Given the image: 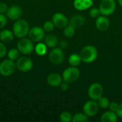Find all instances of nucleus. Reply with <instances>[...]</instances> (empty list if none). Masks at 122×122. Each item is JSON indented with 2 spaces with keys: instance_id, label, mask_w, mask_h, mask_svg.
I'll list each match as a JSON object with an SVG mask.
<instances>
[{
  "instance_id": "34",
  "label": "nucleus",
  "mask_w": 122,
  "mask_h": 122,
  "mask_svg": "<svg viewBox=\"0 0 122 122\" xmlns=\"http://www.w3.org/2000/svg\"><path fill=\"white\" fill-rule=\"evenodd\" d=\"M69 83L66 82V81H62V83L60 84V88L62 91H67L69 88Z\"/></svg>"
},
{
  "instance_id": "4",
  "label": "nucleus",
  "mask_w": 122,
  "mask_h": 122,
  "mask_svg": "<svg viewBox=\"0 0 122 122\" xmlns=\"http://www.w3.org/2000/svg\"><path fill=\"white\" fill-rule=\"evenodd\" d=\"M79 76H80L79 69L76 66H73L66 69L62 74L63 81L69 84L74 83L79 78Z\"/></svg>"
},
{
  "instance_id": "3",
  "label": "nucleus",
  "mask_w": 122,
  "mask_h": 122,
  "mask_svg": "<svg viewBox=\"0 0 122 122\" xmlns=\"http://www.w3.org/2000/svg\"><path fill=\"white\" fill-rule=\"evenodd\" d=\"M16 48L21 54L24 55H29L34 50V42L29 38H21L17 42Z\"/></svg>"
},
{
  "instance_id": "7",
  "label": "nucleus",
  "mask_w": 122,
  "mask_h": 122,
  "mask_svg": "<svg viewBox=\"0 0 122 122\" xmlns=\"http://www.w3.org/2000/svg\"><path fill=\"white\" fill-rule=\"evenodd\" d=\"M49 61L54 65L61 64L64 60V54L60 47H54L49 54Z\"/></svg>"
},
{
  "instance_id": "19",
  "label": "nucleus",
  "mask_w": 122,
  "mask_h": 122,
  "mask_svg": "<svg viewBox=\"0 0 122 122\" xmlns=\"http://www.w3.org/2000/svg\"><path fill=\"white\" fill-rule=\"evenodd\" d=\"M118 118L119 117L116 112L109 111L102 115L100 121L102 122H117L118 121Z\"/></svg>"
},
{
  "instance_id": "22",
  "label": "nucleus",
  "mask_w": 122,
  "mask_h": 122,
  "mask_svg": "<svg viewBox=\"0 0 122 122\" xmlns=\"http://www.w3.org/2000/svg\"><path fill=\"white\" fill-rule=\"evenodd\" d=\"M34 51L39 56H44L47 52V46L44 43L38 42V44L34 46Z\"/></svg>"
},
{
  "instance_id": "32",
  "label": "nucleus",
  "mask_w": 122,
  "mask_h": 122,
  "mask_svg": "<svg viewBox=\"0 0 122 122\" xmlns=\"http://www.w3.org/2000/svg\"><path fill=\"white\" fill-rule=\"evenodd\" d=\"M119 104L118 103H117L115 102H110L109 108L110 111H112V112H114L117 113V112L119 109Z\"/></svg>"
},
{
  "instance_id": "14",
  "label": "nucleus",
  "mask_w": 122,
  "mask_h": 122,
  "mask_svg": "<svg viewBox=\"0 0 122 122\" xmlns=\"http://www.w3.org/2000/svg\"><path fill=\"white\" fill-rule=\"evenodd\" d=\"M95 24H96V26L98 30H99L101 31H105L109 29L110 21L107 18V16L102 15L97 18Z\"/></svg>"
},
{
  "instance_id": "17",
  "label": "nucleus",
  "mask_w": 122,
  "mask_h": 122,
  "mask_svg": "<svg viewBox=\"0 0 122 122\" xmlns=\"http://www.w3.org/2000/svg\"><path fill=\"white\" fill-rule=\"evenodd\" d=\"M69 24L75 29H80L85 24V18L81 14L74 15L69 21Z\"/></svg>"
},
{
  "instance_id": "23",
  "label": "nucleus",
  "mask_w": 122,
  "mask_h": 122,
  "mask_svg": "<svg viewBox=\"0 0 122 122\" xmlns=\"http://www.w3.org/2000/svg\"><path fill=\"white\" fill-rule=\"evenodd\" d=\"M89 121V117H87L84 113H76L72 117L73 122H88Z\"/></svg>"
},
{
  "instance_id": "27",
  "label": "nucleus",
  "mask_w": 122,
  "mask_h": 122,
  "mask_svg": "<svg viewBox=\"0 0 122 122\" xmlns=\"http://www.w3.org/2000/svg\"><path fill=\"white\" fill-rule=\"evenodd\" d=\"M72 117L73 116L70 112H63L59 116V119L62 122H70L72 121Z\"/></svg>"
},
{
  "instance_id": "36",
  "label": "nucleus",
  "mask_w": 122,
  "mask_h": 122,
  "mask_svg": "<svg viewBox=\"0 0 122 122\" xmlns=\"http://www.w3.org/2000/svg\"><path fill=\"white\" fill-rule=\"evenodd\" d=\"M67 46H68V44H67V42L66 41H61L59 42V47L61 49H66L67 47Z\"/></svg>"
},
{
  "instance_id": "24",
  "label": "nucleus",
  "mask_w": 122,
  "mask_h": 122,
  "mask_svg": "<svg viewBox=\"0 0 122 122\" xmlns=\"http://www.w3.org/2000/svg\"><path fill=\"white\" fill-rule=\"evenodd\" d=\"M63 33H64V35L65 36H66L67 38H71L76 34V29L74 26H72L71 25L68 24L67 26H66L64 28Z\"/></svg>"
},
{
  "instance_id": "26",
  "label": "nucleus",
  "mask_w": 122,
  "mask_h": 122,
  "mask_svg": "<svg viewBox=\"0 0 122 122\" xmlns=\"http://www.w3.org/2000/svg\"><path fill=\"white\" fill-rule=\"evenodd\" d=\"M98 101V104L99 106V108L102 109H107L109 107L110 102L109 100V99L107 97H102L99 99L97 100Z\"/></svg>"
},
{
  "instance_id": "18",
  "label": "nucleus",
  "mask_w": 122,
  "mask_h": 122,
  "mask_svg": "<svg viewBox=\"0 0 122 122\" xmlns=\"http://www.w3.org/2000/svg\"><path fill=\"white\" fill-rule=\"evenodd\" d=\"M14 34L9 29H3L0 31V41L4 44H9L14 40Z\"/></svg>"
},
{
  "instance_id": "11",
  "label": "nucleus",
  "mask_w": 122,
  "mask_h": 122,
  "mask_svg": "<svg viewBox=\"0 0 122 122\" xmlns=\"http://www.w3.org/2000/svg\"><path fill=\"white\" fill-rule=\"evenodd\" d=\"M45 35V31L44 30L43 27L40 26H34L30 29L28 36L29 39H31L33 42H39L44 38Z\"/></svg>"
},
{
  "instance_id": "16",
  "label": "nucleus",
  "mask_w": 122,
  "mask_h": 122,
  "mask_svg": "<svg viewBox=\"0 0 122 122\" xmlns=\"http://www.w3.org/2000/svg\"><path fill=\"white\" fill-rule=\"evenodd\" d=\"M93 0H74V6L78 11H85L92 7Z\"/></svg>"
},
{
  "instance_id": "31",
  "label": "nucleus",
  "mask_w": 122,
  "mask_h": 122,
  "mask_svg": "<svg viewBox=\"0 0 122 122\" xmlns=\"http://www.w3.org/2000/svg\"><path fill=\"white\" fill-rule=\"evenodd\" d=\"M7 23V17L4 14H0V29H2Z\"/></svg>"
},
{
  "instance_id": "37",
  "label": "nucleus",
  "mask_w": 122,
  "mask_h": 122,
  "mask_svg": "<svg viewBox=\"0 0 122 122\" xmlns=\"http://www.w3.org/2000/svg\"><path fill=\"white\" fill-rule=\"evenodd\" d=\"M118 2H119V5L122 6V0H118Z\"/></svg>"
},
{
  "instance_id": "2",
  "label": "nucleus",
  "mask_w": 122,
  "mask_h": 122,
  "mask_svg": "<svg viewBox=\"0 0 122 122\" xmlns=\"http://www.w3.org/2000/svg\"><path fill=\"white\" fill-rule=\"evenodd\" d=\"M79 54L82 61L84 63H92L97 59L98 56V51L95 46L87 45L81 49Z\"/></svg>"
},
{
  "instance_id": "25",
  "label": "nucleus",
  "mask_w": 122,
  "mask_h": 122,
  "mask_svg": "<svg viewBox=\"0 0 122 122\" xmlns=\"http://www.w3.org/2000/svg\"><path fill=\"white\" fill-rule=\"evenodd\" d=\"M20 54L18 49H11L7 52V56L9 59L15 61L20 57Z\"/></svg>"
},
{
  "instance_id": "21",
  "label": "nucleus",
  "mask_w": 122,
  "mask_h": 122,
  "mask_svg": "<svg viewBox=\"0 0 122 122\" xmlns=\"http://www.w3.org/2000/svg\"><path fill=\"white\" fill-rule=\"evenodd\" d=\"M81 61H82V60H81L80 54L74 53V54H71L69 57V63L71 66H78L79 65H80Z\"/></svg>"
},
{
  "instance_id": "1",
  "label": "nucleus",
  "mask_w": 122,
  "mask_h": 122,
  "mask_svg": "<svg viewBox=\"0 0 122 122\" xmlns=\"http://www.w3.org/2000/svg\"><path fill=\"white\" fill-rule=\"evenodd\" d=\"M30 30V26L29 22L23 19H19L15 21V23L13 26L12 31L14 36L17 38H24L26 37Z\"/></svg>"
},
{
  "instance_id": "30",
  "label": "nucleus",
  "mask_w": 122,
  "mask_h": 122,
  "mask_svg": "<svg viewBox=\"0 0 122 122\" xmlns=\"http://www.w3.org/2000/svg\"><path fill=\"white\" fill-rule=\"evenodd\" d=\"M7 54V49L4 43L0 41V59L4 57Z\"/></svg>"
},
{
  "instance_id": "33",
  "label": "nucleus",
  "mask_w": 122,
  "mask_h": 122,
  "mask_svg": "<svg viewBox=\"0 0 122 122\" xmlns=\"http://www.w3.org/2000/svg\"><path fill=\"white\" fill-rule=\"evenodd\" d=\"M8 6L4 3V2H1L0 3V14H6V12L7 11L8 9Z\"/></svg>"
},
{
  "instance_id": "28",
  "label": "nucleus",
  "mask_w": 122,
  "mask_h": 122,
  "mask_svg": "<svg viewBox=\"0 0 122 122\" xmlns=\"http://www.w3.org/2000/svg\"><path fill=\"white\" fill-rule=\"evenodd\" d=\"M55 26L53 23L52 21H46L43 24V29L45 31L47 32H51L54 30Z\"/></svg>"
},
{
  "instance_id": "15",
  "label": "nucleus",
  "mask_w": 122,
  "mask_h": 122,
  "mask_svg": "<svg viewBox=\"0 0 122 122\" xmlns=\"http://www.w3.org/2000/svg\"><path fill=\"white\" fill-rule=\"evenodd\" d=\"M46 81L48 84L52 87H57L59 86L60 84L63 81L62 76L57 73H51L50 74L46 79Z\"/></svg>"
},
{
  "instance_id": "10",
  "label": "nucleus",
  "mask_w": 122,
  "mask_h": 122,
  "mask_svg": "<svg viewBox=\"0 0 122 122\" xmlns=\"http://www.w3.org/2000/svg\"><path fill=\"white\" fill-rule=\"evenodd\" d=\"M99 106L98 103L92 99L86 102L83 106V112L89 117H92L97 115L99 112Z\"/></svg>"
},
{
  "instance_id": "8",
  "label": "nucleus",
  "mask_w": 122,
  "mask_h": 122,
  "mask_svg": "<svg viewBox=\"0 0 122 122\" xmlns=\"http://www.w3.org/2000/svg\"><path fill=\"white\" fill-rule=\"evenodd\" d=\"M16 69L21 72H28L31 71L33 68L32 60L26 56L19 57L16 62Z\"/></svg>"
},
{
  "instance_id": "9",
  "label": "nucleus",
  "mask_w": 122,
  "mask_h": 122,
  "mask_svg": "<svg viewBox=\"0 0 122 122\" xmlns=\"http://www.w3.org/2000/svg\"><path fill=\"white\" fill-rule=\"evenodd\" d=\"M104 94L103 86L99 83H94L92 84L89 89H88V95L89 97L94 101H97Z\"/></svg>"
},
{
  "instance_id": "13",
  "label": "nucleus",
  "mask_w": 122,
  "mask_h": 122,
  "mask_svg": "<svg viewBox=\"0 0 122 122\" xmlns=\"http://www.w3.org/2000/svg\"><path fill=\"white\" fill-rule=\"evenodd\" d=\"M51 21H53L54 26L59 29H64L69 24L68 18L61 12L55 13L51 17Z\"/></svg>"
},
{
  "instance_id": "29",
  "label": "nucleus",
  "mask_w": 122,
  "mask_h": 122,
  "mask_svg": "<svg viewBox=\"0 0 122 122\" xmlns=\"http://www.w3.org/2000/svg\"><path fill=\"white\" fill-rule=\"evenodd\" d=\"M101 14V12L99 11V9L97 7H91L89 10V15L93 19H97L99 17Z\"/></svg>"
},
{
  "instance_id": "20",
  "label": "nucleus",
  "mask_w": 122,
  "mask_h": 122,
  "mask_svg": "<svg viewBox=\"0 0 122 122\" xmlns=\"http://www.w3.org/2000/svg\"><path fill=\"white\" fill-rule=\"evenodd\" d=\"M44 44L49 48H54L59 44V40L56 35L51 34L44 37Z\"/></svg>"
},
{
  "instance_id": "12",
  "label": "nucleus",
  "mask_w": 122,
  "mask_h": 122,
  "mask_svg": "<svg viewBox=\"0 0 122 122\" xmlns=\"http://www.w3.org/2000/svg\"><path fill=\"white\" fill-rule=\"evenodd\" d=\"M23 10L21 7L19 5H12L9 6L6 12V16L7 19L11 21H16L21 18L22 16Z\"/></svg>"
},
{
  "instance_id": "6",
  "label": "nucleus",
  "mask_w": 122,
  "mask_h": 122,
  "mask_svg": "<svg viewBox=\"0 0 122 122\" xmlns=\"http://www.w3.org/2000/svg\"><path fill=\"white\" fill-rule=\"evenodd\" d=\"M16 69V65L14 61L6 59L0 63V74L4 76H9L13 74Z\"/></svg>"
},
{
  "instance_id": "35",
  "label": "nucleus",
  "mask_w": 122,
  "mask_h": 122,
  "mask_svg": "<svg viewBox=\"0 0 122 122\" xmlns=\"http://www.w3.org/2000/svg\"><path fill=\"white\" fill-rule=\"evenodd\" d=\"M117 114L118 115V117L119 118L122 119V102L121 104H119V109L117 112Z\"/></svg>"
},
{
  "instance_id": "5",
  "label": "nucleus",
  "mask_w": 122,
  "mask_h": 122,
  "mask_svg": "<svg viewBox=\"0 0 122 122\" xmlns=\"http://www.w3.org/2000/svg\"><path fill=\"white\" fill-rule=\"evenodd\" d=\"M117 4L115 0H102L99 4V11L102 15L110 16L116 10Z\"/></svg>"
}]
</instances>
